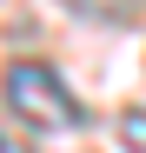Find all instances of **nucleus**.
<instances>
[{
    "instance_id": "nucleus-1",
    "label": "nucleus",
    "mask_w": 146,
    "mask_h": 153,
    "mask_svg": "<svg viewBox=\"0 0 146 153\" xmlns=\"http://www.w3.org/2000/svg\"><path fill=\"white\" fill-rule=\"evenodd\" d=\"M7 113L27 120L33 133H73V126H86L80 93H73L46 60H13L7 67Z\"/></svg>"
},
{
    "instance_id": "nucleus-2",
    "label": "nucleus",
    "mask_w": 146,
    "mask_h": 153,
    "mask_svg": "<svg viewBox=\"0 0 146 153\" xmlns=\"http://www.w3.org/2000/svg\"><path fill=\"white\" fill-rule=\"evenodd\" d=\"M66 7H80V13H100V20H119L133 0H66Z\"/></svg>"
},
{
    "instance_id": "nucleus-3",
    "label": "nucleus",
    "mask_w": 146,
    "mask_h": 153,
    "mask_svg": "<svg viewBox=\"0 0 146 153\" xmlns=\"http://www.w3.org/2000/svg\"><path fill=\"white\" fill-rule=\"evenodd\" d=\"M7 153H20V146H13V140H7Z\"/></svg>"
}]
</instances>
